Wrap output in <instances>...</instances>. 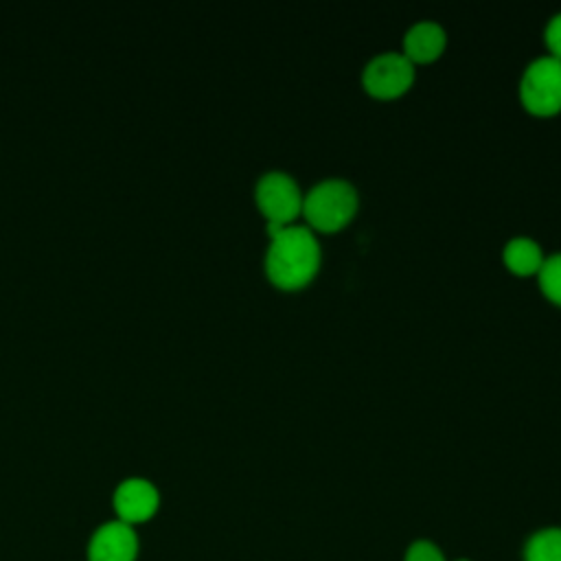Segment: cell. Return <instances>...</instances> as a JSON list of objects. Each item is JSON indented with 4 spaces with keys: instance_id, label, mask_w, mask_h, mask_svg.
Segmentation results:
<instances>
[{
    "instance_id": "obj_14",
    "label": "cell",
    "mask_w": 561,
    "mask_h": 561,
    "mask_svg": "<svg viewBox=\"0 0 561 561\" xmlns=\"http://www.w3.org/2000/svg\"><path fill=\"white\" fill-rule=\"evenodd\" d=\"M458 561H469V559H458Z\"/></svg>"
},
{
    "instance_id": "obj_3",
    "label": "cell",
    "mask_w": 561,
    "mask_h": 561,
    "mask_svg": "<svg viewBox=\"0 0 561 561\" xmlns=\"http://www.w3.org/2000/svg\"><path fill=\"white\" fill-rule=\"evenodd\" d=\"M254 197L261 213L267 219V230L280 228L294 221L302 210L305 193L298 182L285 171H265L254 186Z\"/></svg>"
},
{
    "instance_id": "obj_9",
    "label": "cell",
    "mask_w": 561,
    "mask_h": 561,
    "mask_svg": "<svg viewBox=\"0 0 561 561\" xmlns=\"http://www.w3.org/2000/svg\"><path fill=\"white\" fill-rule=\"evenodd\" d=\"M502 259L508 270H513L515 274H524V276L539 272V267L543 263L541 245L535 239L524 237V234L506 241V245L502 250Z\"/></svg>"
},
{
    "instance_id": "obj_7",
    "label": "cell",
    "mask_w": 561,
    "mask_h": 561,
    "mask_svg": "<svg viewBox=\"0 0 561 561\" xmlns=\"http://www.w3.org/2000/svg\"><path fill=\"white\" fill-rule=\"evenodd\" d=\"M158 489L145 478H127L114 491L116 515L129 526L147 522L158 511Z\"/></svg>"
},
{
    "instance_id": "obj_4",
    "label": "cell",
    "mask_w": 561,
    "mask_h": 561,
    "mask_svg": "<svg viewBox=\"0 0 561 561\" xmlns=\"http://www.w3.org/2000/svg\"><path fill=\"white\" fill-rule=\"evenodd\" d=\"M522 103L541 116L561 110V59L541 55L533 59L519 81Z\"/></svg>"
},
{
    "instance_id": "obj_12",
    "label": "cell",
    "mask_w": 561,
    "mask_h": 561,
    "mask_svg": "<svg viewBox=\"0 0 561 561\" xmlns=\"http://www.w3.org/2000/svg\"><path fill=\"white\" fill-rule=\"evenodd\" d=\"M403 561H447V559L436 543L427 539H419L408 548Z\"/></svg>"
},
{
    "instance_id": "obj_10",
    "label": "cell",
    "mask_w": 561,
    "mask_h": 561,
    "mask_svg": "<svg viewBox=\"0 0 561 561\" xmlns=\"http://www.w3.org/2000/svg\"><path fill=\"white\" fill-rule=\"evenodd\" d=\"M524 561H561V528H541L528 537Z\"/></svg>"
},
{
    "instance_id": "obj_1",
    "label": "cell",
    "mask_w": 561,
    "mask_h": 561,
    "mask_svg": "<svg viewBox=\"0 0 561 561\" xmlns=\"http://www.w3.org/2000/svg\"><path fill=\"white\" fill-rule=\"evenodd\" d=\"M265 250V272L270 280L285 289L302 287L320 267V243L311 228L287 224L272 228Z\"/></svg>"
},
{
    "instance_id": "obj_5",
    "label": "cell",
    "mask_w": 561,
    "mask_h": 561,
    "mask_svg": "<svg viewBox=\"0 0 561 561\" xmlns=\"http://www.w3.org/2000/svg\"><path fill=\"white\" fill-rule=\"evenodd\" d=\"M414 81V64L399 50L375 55L362 70L364 88L379 99H392L405 92Z\"/></svg>"
},
{
    "instance_id": "obj_11",
    "label": "cell",
    "mask_w": 561,
    "mask_h": 561,
    "mask_svg": "<svg viewBox=\"0 0 561 561\" xmlns=\"http://www.w3.org/2000/svg\"><path fill=\"white\" fill-rule=\"evenodd\" d=\"M541 291L557 305H561V252L543 256V263L537 272Z\"/></svg>"
},
{
    "instance_id": "obj_13",
    "label": "cell",
    "mask_w": 561,
    "mask_h": 561,
    "mask_svg": "<svg viewBox=\"0 0 561 561\" xmlns=\"http://www.w3.org/2000/svg\"><path fill=\"white\" fill-rule=\"evenodd\" d=\"M546 44L550 48V55L561 59V11L554 13L546 24Z\"/></svg>"
},
{
    "instance_id": "obj_6",
    "label": "cell",
    "mask_w": 561,
    "mask_h": 561,
    "mask_svg": "<svg viewBox=\"0 0 561 561\" xmlns=\"http://www.w3.org/2000/svg\"><path fill=\"white\" fill-rule=\"evenodd\" d=\"M138 537L121 519L99 526L88 543V561H136Z\"/></svg>"
},
{
    "instance_id": "obj_2",
    "label": "cell",
    "mask_w": 561,
    "mask_h": 561,
    "mask_svg": "<svg viewBox=\"0 0 561 561\" xmlns=\"http://www.w3.org/2000/svg\"><path fill=\"white\" fill-rule=\"evenodd\" d=\"M357 210V191L344 178H327L313 184L302 199V213L309 226L333 232L342 228Z\"/></svg>"
},
{
    "instance_id": "obj_8",
    "label": "cell",
    "mask_w": 561,
    "mask_h": 561,
    "mask_svg": "<svg viewBox=\"0 0 561 561\" xmlns=\"http://www.w3.org/2000/svg\"><path fill=\"white\" fill-rule=\"evenodd\" d=\"M447 44L445 28L436 20H419L403 35V55L414 61L436 59Z\"/></svg>"
}]
</instances>
